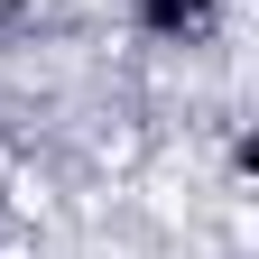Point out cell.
Returning a JSON list of instances; mask_svg holds the SVG:
<instances>
[{
	"label": "cell",
	"instance_id": "obj_1",
	"mask_svg": "<svg viewBox=\"0 0 259 259\" xmlns=\"http://www.w3.org/2000/svg\"><path fill=\"white\" fill-rule=\"evenodd\" d=\"M130 10V37L139 47H167V56H204L232 19V0H120Z\"/></svg>",
	"mask_w": 259,
	"mask_h": 259
},
{
	"label": "cell",
	"instance_id": "obj_2",
	"mask_svg": "<svg viewBox=\"0 0 259 259\" xmlns=\"http://www.w3.org/2000/svg\"><path fill=\"white\" fill-rule=\"evenodd\" d=\"M37 37H47V0H0V56H19Z\"/></svg>",
	"mask_w": 259,
	"mask_h": 259
}]
</instances>
